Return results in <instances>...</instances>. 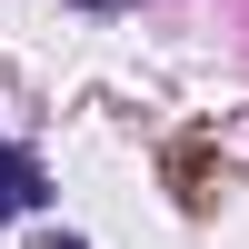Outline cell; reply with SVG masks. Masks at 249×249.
<instances>
[{"instance_id":"3957f363","label":"cell","mask_w":249,"mask_h":249,"mask_svg":"<svg viewBox=\"0 0 249 249\" xmlns=\"http://www.w3.org/2000/svg\"><path fill=\"white\" fill-rule=\"evenodd\" d=\"M90 10H120V0H90Z\"/></svg>"},{"instance_id":"7a4b0ae2","label":"cell","mask_w":249,"mask_h":249,"mask_svg":"<svg viewBox=\"0 0 249 249\" xmlns=\"http://www.w3.org/2000/svg\"><path fill=\"white\" fill-rule=\"evenodd\" d=\"M30 249H90V239H70V230H40V239H30Z\"/></svg>"},{"instance_id":"6da1fadb","label":"cell","mask_w":249,"mask_h":249,"mask_svg":"<svg viewBox=\"0 0 249 249\" xmlns=\"http://www.w3.org/2000/svg\"><path fill=\"white\" fill-rule=\"evenodd\" d=\"M0 210H50L40 160H30V150H10V140H0Z\"/></svg>"}]
</instances>
